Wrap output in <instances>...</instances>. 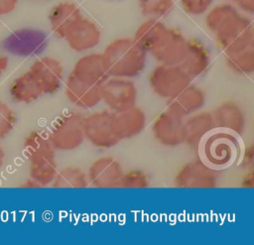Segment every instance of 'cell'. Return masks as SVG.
Listing matches in <instances>:
<instances>
[{"mask_svg":"<svg viewBox=\"0 0 254 245\" xmlns=\"http://www.w3.org/2000/svg\"><path fill=\"white\" fill-rule=\"evenodd\" d=\"M109 75L133 78L145 68L147 52L133 38H117L111 41L101 53Z\"/></svg>","mask_w":254,"mask_h":245,"instance_id":"6da1fadb","label":"cell"},{"mask_svg":"<svg viewBox=\"0 0 254 245\" xmlns=\"http://www.w3.org/2000/svg\"><path fill=\"white\" fill-rule=\"evenodd\" d=\"M241 186L246 188H253L254 186V173L253 170H248L241 181Z\"/></svg>","mask_w":254,"mask_h":245,"instance_id":"836d02e7","label":"cell"},{"mask_svg":"<svg viewBox=\"0 0 254 245\" xmlns=\"http://www.w3.org/2000/svg\"><path fill=\"white\" fill-rule=\"evenodd\" d=\"M84 138L99 149H109L119 143L113 126V112L101 110L83 116Z\"/></svg>","mask_w":254,"mask_h":245,"instance_id":"52a82bcc","label":"cell"},{"mask_svg":"<svg viewBox=\"0 0 254 245\" xmlns=\"http://www.w3.org/2000/svg\"><path fill=\"white\" fill-rule=\"evenodd\" d=\"M204 19L205 27L209 32L214 34L218 28L231 16L239 12V10L230 2H223L209 8Z\"/></svg>","mask_w":254,"mask_h":245,"instance_id":"4316f807","label":"cell"},{"mask_svg":"<svg viewBox=\"0 0 254 245\" xmlns=\"http://www.w3.org/2000/svg\"><path fill=\"white\" fill-rule=\"evenodd\" d=\"M218 47L230 55L254 47V26L251 18L240 11L227 19L214 33Z\"/></svg>","mask_w":254,"mask_h":245,"instance_id":"7a4b0ae2","label":"cell"},{"mask_svg":"<svg viewBox=\"0 0 254 245\" xmlns=\"http://www.w3.org/2000/svg\"><path fill=\"white\" fill-rule=\"evenodd\" d=\"M215 129L210 112H195L184 119V143L191 149L200 147L204 138Z\"/></svg>","mask_w":254,"mask_h":245,"instance_id":"ac0fdd59","label":"cell"},{"mask_svg":"<svg viewBox=\"0 0 254 245\" xmlns=\"http://www.w3.org/2000/svg\"><path fill=\"white\" fill-rule=\"evenodd\" d=\"M64 92L68 101L81 109L93 108L101 101L100 86L84 82L71 72L65 79Z\"/></svg>","mask_w":254,"mask_h":245,"instance_id":"2e32d148","label":"cell"},{"mask_svg":"<svg viewBox=\"0 0 254 245\" xmlns=\"http://www.w3.org/2000/svg\"><path fill=\"white\" fill-rule=\"evenodd\" d=\"M218 182V169L211 167L203 160L185 164L174 179V184L179 188H214Z\"/></svg>","mask_w":254,"mask_h":245,"instance_id":"ba28073f","label":"cell"},{"mask_svg":"<svg viewBox=\"0 0 254 245\" xmlns=\"http://www.w3.org/2000/svg\"><path fill=\"white\" fill-rule=\"evenodd\" d=\"M19 186L21 188H40V187H42V185L39 183H37L35 180H33L30 177L25 182H23Z\"/></svg>","mask_w":254,"mask_h":245,"instance_id":"e575fe53","label":"cell"},{"mask_svg":"<svg viewBox=\"0 0 254 245\" xmlns=\"http://www.w3.org/2000/svg\"><path fill=\"white\" fill-rule=\"evenodd\" d=\"M80 80L100 86L110 75L102 54L90 53L79 58L70 71Z\"/></svg>","mask_w":254,"mask_h":245,"instance_id":"9a60e30c","label":"cell"},{"mask_svg":"<svg viewBox=\"0 0 254 245\" xmlns=\"http://www.w3.org/2000/svg\"><path fill=\"white\" fill-rule=\"evenodd\" d=\"M9 94L14 102L25 104L32 103L44 95L28 70L12 81L9 87Z\"/></svg>","mask_w":254,"mask_h":245,"instance_id":"603a6c76","label":"cell"},{"mask_svg":"<svg viewBox=\"0 0 254 245\" xmlns=\"http://www.w3.org/2000/svg\"><path fill=\"white\" fill-rule=\"evenodd\" d=\"M16 114L14 110L4 101L0 100V139L6 138L14 129Z\"/></svg>","mask_w":254,"mask_h":245,"instance_id":"f546056e","label":"cell"},{"mask_svg":"<svg viewBox=\"0 0 254 245\" xmlns=\"http://www.w3.org/2000/svg\"><path fill=\"white\" fill-rule=\"evenodd\" d=\"M4 162H5V151L0 144V168L4 165Z\"/></svg>","mask_w":254,"mask_h":245,"instance_id":"8d00e7d4","label":"cell"},{"mask_svg":"<svg viewBox=\"0 0 254 245\" xmlns=\"http://www.w3.org/2000/svg\"><path fill=\"white\" fill-rule=\"evenodd\" d=\"M17 5V0H0V16L11 13Z\"/></svg>","mask_w":254,"mask_h":245,"instance_id":"d6a6232c","label":"cell"},{"mask_svg":"<svg viewBox=\"0 0 254 245\" xmlns=\"http://www.w3.org/2000/svg\"><path fill=\"white\" fill-rule=\"evenodd\" d=\"M203 161L215 169L231 165L240 154V143L237 135L214 129L202 141Z\"/></svg>","mask_w":254,"mask_h":245,"instance_id":"3957f363","label":"cell"},{"mask_svg":"<svg viewBox=\"0 0 254 245\" xmlns=\"http://www.w3.org/2000/svg\"><path fill=\"white\" fill-rule=\"evenodd\" d=\"M187 40L181 31L168 27L149 53L158 63L179 64L186 51Z\"/></svg>","mask_w":254,"mask_h":245,"instance_id":"8fae6325","label":"cell"},{"mask_svg":"<svg viewBox=\"0 0 254 245\" xmlns=\"http://www.w3.org/2000/svg\"><path fill=\"white\" fill-rule=\"evenodd\" d=\"M81 16L82 12L76 3L61 1L51 9L48 19L53 34L59 39H64L69 26Z\"/></svg>","mask_w":254,"mask_h":245,"instance_id":"7402d4cb","label":"cell"},{"mask_svg":"<svg viewBox=\"0 0 254 245\" xmlns=\"http://www.w3.org/2000/svg\"><path fill=\"white\" fill-rule=\"evenodd\" d=\"M227 67L239 75H250L254 71V47L244 51L225 55Z\"/></svg>","mask_w":254,"mask_h":245,"instance_id":"484cf974","label":"cell"},{"mask_svg":"<svg viewBox=\"0 0 254 245\" xmlns=\"http://www.w3.org/2000/svg\"><path fill=\"white\" fill-rule=\"evenodd\" d=\"M123 172L121 164L114 157H100L90 165L87 171L88 184L96 188H116Z\"/></svg>","mask_w":254,"mask_h":245,"instance_id":"4fadbf2b","label":"cell"},{"mask_svg":"<svg viewBox=\"0 0 254 245\" xmlns=\"http://www.w3.org/2000/svg\"><path fill=\"white\" fill-rule=\"evenodd\" d=\"M215 129L241 135L246 127V116L241 106L233 100L221 102L211 113Z\"/></svg>","mask_w":254,"mask_h":245,"instance_id":"e0dca14e","label":"cell"},{"mask_svg":"<svg viewBox=\"0 0 254 245\" xmlns=\"http://www.w3.org/2000/svg\"><path fill=\"white\" fill-rule=\"evenodd\" d=\"M55 152L53 146H49L26 156L29 161V176L42 187L50 185L58 172Z\"/></svg>","mask_w":254,"mask_h":245,"instance_id":"5bb4252c","label":"cell"},{"mask_svg":"<svg viewBox=\"0 0 254 245\" xmlns=\"http://www.w3.org/2000/svg\"><path fill=\"white\" fill-rule=\"evenodd\" d=\"M225 1H226V2H230V3H231L233 0H225Z\"/></svg>","mask_w":254,"mask_h":245,"instance_id":"74e56055","label":"cell"},{"mask_svg":"<svg viewBox=\"0 0 254 245\" xmlns=\"http://www.w3.org/2000/svg\"><path fill=\"white\" fill-rule=\"evenodd\" d=\"M184 117L167 108L152 123V133L163 146L176 147L184 143Z\"/></svg>","mask_w":254,"mask_h":245,"instance_id":"7c38bea8","label":"cell"},{"mask_svg":"<svg viewBox=\"0 0 254 245\" xmlns=\"http://www.w3.org/2000/svg\"><path fill=\"white\" fill-rule=\"evenodd\" d=\"M8 57L0 55V75L6 70L8 66Z\"/></svg>","mask_w":254,"mask_h":245,"instance_id":"d590c367","label":"cell"},{"mask_svg":"<svg viewBox=\"0 0 254 245\" xmlns=\"http://www.w3.org/2000/svg\"><path fill=\"white\" fill-rule=\"evenodd\" d=\"M64 40L71 51L84 53L98 46L101 40V31L95 22L81 16L69 26Z\"/></svg>","mask_w":254,"mask_h":245,"instance_id":"30bf717a","label":"cell"},{"mask_svg":"<svg viewBox=\"0 0 254 245\" xmlns=\"http://www.w3.org/2000/svg\"><path fill=\"white\" fill-rule=\"evenodd\" d=\"M210 64V55L207 48L196 39L187 40L186 51L179 65L191 77L202 75Z\"/></svg>","mask_w":254,"mask_h":245,"instance_id":"ffe728a7","label":"cell"},{"mask_svg":"<svg viewBox=\"0 0 254 245\" xmlns=\"http://www.w3.org/2000/svg\"><path fill=\"white\" fill-rule=\"evenodd\" d=\"M88 180L86 173L74 166H68L62 170H58L50 186L55 188H85Z\"/></svg>","mask_w":254,"mask_h":245,"instance_id":"d4e9b609","label":"cell"},{"mask_svg":"<svg viewBox=\"0 0 254 245\" xmlns=\"http://www.w3.org/2000/svg\"><path fill=\"white\" fill-rule=\"evenodd\" d=\"M40 86L43 94H55L62 87L64 69L62 62L53 57L36 60L28 69Z\"/></svg>","mask_w":254,"mask_h":245,"instance_id":"9c48e42d","label":"cell"},{"mask_svg":"<svg viewBox=\"0 0 254 245\" xmlns=\"http://www.w3.org/2000/svg\"><path fill=\"white\" fill-rule=\"evenodd\" d=\"M138 4L143 16L161 19L172 12L175 0H138Z\"/></svg>","mask_w":254,"mask_h":245,"instance_id":"83f0119b","label":"cell"},{"mask_svg":"<svg viewBox=\"0 0 254 245\" xmlns=\"http://www.w3.org/2000/svg\"><path fill=\"white\" fill-rule=\"evenodd\" d=\"M150 185L148 175L142 170L123 172L118 187L120 188H147Z\"/></svg>","mask_w":254,"mask_h":245,"instance_id":"f1b7e54d","label":"cell"},{"mask_svg":"<svg viewBox=\"0 0 254 245\" xmlns=\"http://www.w3.org/2000/svg\"><path fill=\"white\" fill-rule=\"evenodd\" d=\"M183 10L189 15L198 16L204 14L214 0H180Z\"/></svg>","mask_w":254,"mask_h":245,"instance_id":"4dcf8cb0","label":"cell"},{"mask_svg":"<svg viewBox=\"0 0 254 245\" xmlns=\"http://www.w3.org/2000/svg\"><path fill=\"white\" fill-rule=\"evenodd\" d=\"M146 123L145 112L136 105L120 112H113L114 131L120 141L139 135L144 130Z\"/></svg>","mask_w":254,"mask_h":245,"instance_id":"d6986e66","label":"cell"},{"mask_svg":"<svg viewBox=\"0 0 254 245\" xmlns=\"http://www.w3.org/2000/svg\"><path fill=\"white\" fill-rule=\"evenodd\" d=\"M101 101L114 113L136 105L137 86L131 78L110 76L100 85Z\"/></svg>","mask_w":254,"mask_h":245,"instance_id":"8992f818","label":"cell"},{"mask_svg":"<svg viewBox=\"0 0 254 245\" xmlns=\"http://www.w3.org/2000/svg\"><path fill=\"white\" fill-rule=\"evenodd\" d=\"M148 81L156 95L168 100L189 86L192 78L179 64L159 63L150 72Z\"/></svg>","mask_w":254,"mask_h":245,"instance_id":"5b68a950","label":"cell"},{"mask_svg":"<svg viewBox=\"0 0 254 245\" xmlns=\"http://www.w3.org/2000/svg\"><path fill=\"white\" fill-rule=\"evenodd\" d=\"M167 28L168 26H166L160 19L148 18L137 28L133 39L142 49L149 53Z\"/></svg>","mask_w":254,"mask_h":245,"instance_id":"cb8c5ba5","label":"cell"},{"mask_svg":"<svg viewBox=\"0 0 254 245\" xmlns=\"http://www.w3.org/2000/svg\"><path fill=\"white\" fill-rule=\"evenodd\" d=\"M254 165V146L248 145L242 155L241 166L246 170H253Z\"/></svg>","mask_w":254,"mask_h":245,"instance_id":"1f68e13d","label":"cell"},{"mask_svg":"<svg viewBox=\"0 0 254 245\" xmlns=\"http://www.w3.org/2000/svg\"><path fill=\"white\" fill-rule=\"evenodd\" d=\"M204 91L193 84H190L180 93L167 100V108L184 118L198 112L205 104Z\"/></svg>","mask_w":254,"mask_h":245,"instance_id":"44dd1931","label":"cell"},{"mask_svg":"<svg viewBox=\"0 0 254 245\" xmlns=\"http://www.w3.org/2000/svg\"><path fill=\"white\" fill-rule=\"evenodd\" d=\"M83 115L68 110L61 114L52 124L48 138L56 151H72L84 142Z\"/></svg>","mask_w":254,"mask_h":245,"instance_id":"277c9868","label":"cell"}]
</instances>
